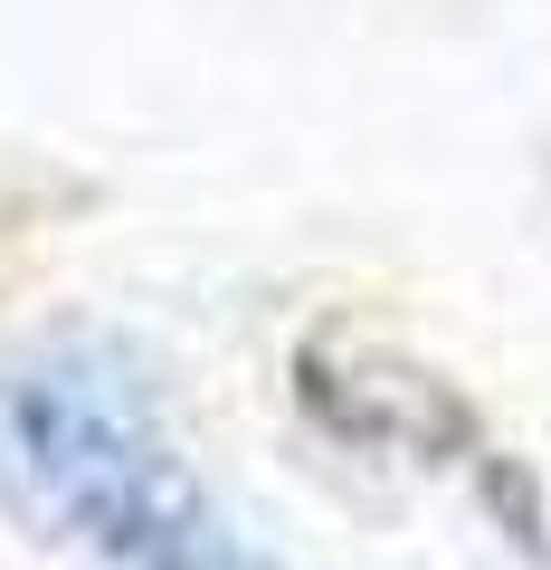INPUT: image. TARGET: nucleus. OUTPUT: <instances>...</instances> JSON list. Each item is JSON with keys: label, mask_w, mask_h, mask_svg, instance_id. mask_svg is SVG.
<instances>
[{"label": "nucleus", "mask_w": 551, "mask_h": 570, "mask_svg": "<svg viewBox=\"0 0 551 570\" xmlns=\"http://www.w3.org/2000/svg\"><path fill=\"white\" fill-rule=\"evenodd\" d=\"M0 504L105 570H286L200 494L163 438L152 381L115 343H39L0 362Z\"/></svg>", "instance_id": "nucleus-1"}]
</instances>
